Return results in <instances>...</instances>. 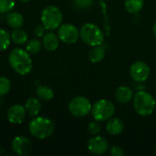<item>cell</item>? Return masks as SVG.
Here are the masks:
<instances>
[{"mask_svg": "<svg viewBox=\"0 0 156 156\" xmlns=\"http://www.w3.org/2000/svg\"><path fill=\"white\" fill-rule=\"evenodd\" d=\"M29 133L37 139L49 137L55 129L53 122L46 117H37L29 122Z\"/></svg>", "mask_w": 156, "mask_h": 156, "instance_id": "cell-4", "label": "cell"}, {"mask_svg": "<svg viewBox=\"0 0 156 156\" xmlns=\"http://www.w3.org/2000/svg\"><path fill=\"white\" fill-rule=\"evenodd\" d=\"M11 39L14 41L15 44L16 45H23L27 41L28 38V35L27 33L20 28H15L12 32H11Z\"/></svg>", "mask_w": 156, "mask_h": 156, "instance_id": "cell-20", "label": "cell"}, {"mask_svg": "<svg viewBox=\"0 0 156 156\" xmlns=\"http://www.w3.org/2000/svg\"><path fill=\"white\" fill-rule=\"evenodd\" d=\"M15 6V0H0V13L9 12Z\"/></svg>", "mask_w": 156, "mask_h": 156, "instance_id": "cell-25", "label": "cell"}, {"mask_svg": "<svg viewBox=\"0 0 156 156\" xmlns=\"http://www.w3.org/2000/svg\"><path fill=\"white\" fill-rule=\"evenodd\" d=\"M20 1H21V2H25V3H26V2H28V1H30V0H20Z\"/></svg>", "mask_w": 156, "mask_h": 156, "instance_id": "cell-31", "label": "cell"}, {"mask_svg": "<svg viewBox=\"0 0 156 156\" xmlns=\"http://www.w3.org/2000/svg\"><path fill=\"white\" fill-rule=\"evenodd\" d=\"M87 147L89 152H90L91 154L96 155H101L108 151L109 144L104 137L94 135L92 138L89 140L87 144Z\"/></svg>", "mask_w": 156, "mask_h": 156, "instance_id": "cell-10", "label": "cell"}, {"mask_svg": "<svg viewBox=\"0 0 156 156\" xmlns=\"http://www.w3.org/2000/svg\"><path fill=\"white\" fill-rule=\"evenodd\" d=\"M153 33H154V37H156V21L155 23L154 24V27H153Z\"/></svg>", "mask_w": 156, "mask_h": 156, "instance_id": "cell-30", "label": "cell"}, {"mask_svg": "<svg viewBox=\"0 0 156 156\" xmlns=\"http://www.w3.org/2000/svg\"><path fill=\"white\" fill-rule=\"evenodd\" d=\"M92 104L90 101L84 96H77L73 98L69 104V111L71 115L81 118L85 117L91 112Z\"/></svg>", "mask_w": 156, "mask_h": 156, "instance_id": "cell-7", "label": "cell"}, {"mask_svg": "<svg viewBox=\"0 0 156 156\" xmlns=\"http://www.w3.org/2000/svg\"><path fill=\"white\" fill-rule=\"evenodd\" d=\"M104 58H105V49L103 47H101V45L93 47L88 54V58L91 63H99Z\"/></svg>", "mask_w": 156, "mask_h": 156, "instance_id": "cell-16", "label": "cell"}, {"mask_svg": "<svg viewBox=\"0 0 156 156\" xmlns=\"http://www.w3.org/2000/svg\"><path fill=\"white\" fill-rule=\"evenodd\" d=\"M45 31H46V28L43 25H38L37 27H36L35 30H34V33L37 37H41L45 35Z\"/></svg>", "mask_w": 156, "mask_h": 156, "instance_id": "cell-29", "label": "cell"}, {"mask_svg": "<svg viewBox=\"0 0 156 156\" xmlns=\"http://www.w3.org/2000/svg\"><path fill=\"white\" fill-rule=\"evenodd\" d=\"M58 37L63 43L74 44L80 37V30L72 24H63L58 27Z\"/></svg>", "mask_w": 156, "mask_h": 156, "instance_id": "cell-9", "label": "cell"}, {"mask_svg": "<svg viewBox=\"0 0 156 156\" xmlns=\"http://www.w3.org/2000/svg\"><path fill=\"white\" fill-rule=\"evenodd\" d=\"M41 49V42L38 39H31L27 42L26 50L30 55H36Z\"/></svg>", "mask_w": 156, "mask_h": 156, "instance_id": "cell-23", "label": "cell"}, {"mask_svg": "<svg viewBox=\"0 0 156 156\" xmlns=\"http://www.w3.org/2000/svg\"><path fill=\"white\" fill-rule=\"evenodd\" d=\"M133 109L137 114L146 117L154 112L156 107V101L152 94L145 90L137 91L133 99Z\"/></svg>", "mask_w": 156, "mask_h": 156, "instance_id": "cell-2", "label": "cell"}, {"mask_svg": "<svg viewBox=\"0 0 156 156\" xmlns=\"http://www.w3.org/2000/svg\"><path fill=\"white\" fill-rule=\"evenodd\" d=\"M150 66L146 62L141 60L134 62L130 68L131 78L138 83H142L147 80L150 76Z\"/></svg>", "mask_w": 156, "mask_h": 156, "instance_id": "cell-8", "label": "cell"}, {"mask_svg": "<svg viewBox=\"0 0 156 156\" xmlns=\"http://www.w3.org/2000/svg\"><path fill=\"white\" fill-rule=\"evenodd\" d=\"M80 37L85 44L90 47L101 46L104 42V35L101 29L93 23H86L81 27Z\"/></svg>", "mask_w": 156, "mask_h": 156, "instance_id": "cell-3", "label": "cell"}, {"mask_svg": "<svg viewBox=\"0 0 156 156\" xmlns=\"http://www.w3.org/2000/svg\"><path fill=\"white\" fill-rule=\"evenodd\" d=\"M11 88L10 80L5 77H0V97L6 95Z\"/></svg>", "mask_w": 156, "mask_h": 156, "instance_id": "cell-24", "label": "cell"}, {"mask_svg": "<svg viewBox=\"0 0 156 156\" xmlns=\"http://www.w3.org/2000/svg\"><path fill=\"white\" fill-rule=\"evenodd\" d=\"M8 61L11 68L19 75L25 76L30 73L33 68L32 59L30 58V54L22 48H14L9 56Z\"/></svg>", "mask_w": 156, "mask_h": 156, "instance_id": "cell-1", "label": "cell"}, {"mask_svg": "<svg viewBox=\"0 0 156 156\" xmlns=\"http://www.w3.org/2000/svg\"><path fill=\"white\" fill-rule=\"evenodd\" d=\"M90 112L94 120L98 122H105L113 116L115 106L111 101L101 99L92 105Z\"/></svg>", "mask_w": 156, "mask_h": 156, "instance_id": "cell-6", "label": "cell"}, {"mask_svg": "<svg viewBox=\"0 0 156 156\" xmlns=\"http://www.w3.org/2000/svg\"><path fill=\"white\" fill-rule=\"evenodd\" d=\"M144 0H124V7L131 14L139 13L144 7Z\"/></svg>", "mask_w": 156, "mask_h": 156, "instance_id": "cell-19", "label": "cell"}, {"mask_svg": "<svg viewBox=\"0 0 156 156\" xmlns=\"http://www.w3.org/2000/svg\"><path fill=\"white\" fill-rule=\"evenodd\" d=\"M25 108L30 116H37L41 110V103L38 99L32 97L26 101Z\"/></svg>", "mask_w": 156, "mask_h": 156, "instance_id": "cell-17", "label": "cell"}, {"mask_svg": "<svg viewBox=\"0 0 156 156\" xmlns=\"http://www.w3.org/2000/svg\"><path fill=\"white\" fill-rule=\"evenodd\" d=\"M58 37L54 32H48L43 37V46L48 51H54L58 47Z\"/></svg>", "mask_w": 156, "mask_h": 156, "instance_id": "cell-15", "label": "cell"}, {"mask_svg": "<svg viewBox=\"0 0 156 156\" xmlns=\"http://www.w3.org/2000/svg\"><path fill=\"white\" fill-rule=\"evenodd\" d=\"M133 96H134L133 90L130 87H127V86L118 87L114 94L116 101L121 104H126L130 102L131 101H133Z\"/></svg>", "mask_w": 156, "mask_h": 156, "instance_id": "cell-13", "label": "cell"}, {"mask_svg": "<svg viewBox=\"0 0 156 156\" xmlns=\"http://www.w3.org/2000/svg\"><path fill=\"white\" fill-rule=\"evenodd\" d=\"M94 3V0H73L74 5L79 9H87L90 7Z\"/></svg>", "mask_w": 156, "mask_h": 156, "instance_id": "cell-27", "label": "cell"}, {"mask_svg": "<svg viewBox=\"0 0 156 156\" xmlns=\"http://www.w3.org/2000/svg\"><path fill=\"white\" fill-rule=\"evenodd\" d=\"M37 95L43 101H50L54 97V91L46 85H40L37 89Z\"/></svg>", "mask_w": 156, "mask_h": 156, "instance_id": "cell-21", "label": "cell"}, {"mask_svg": "<svg viewBox=\"0 0 156 156\" xmlns=\"http://www.w3.org/2000/svg\"><path fill=\"white\" fill-rule=\"evenodd\" d=\"M12 150L18 155H28L32 150L31 142L24 136H16L12 141Z\"/></svg>", "mask_w": 156, "mask_h": 156, "instance_id": "cell-11", "label": "cell"}, {"mask_svg": "<svg viewBox=\"0 0 156 156\" xmlns=\"http://www.w3.org/2000/svg\"><path fill=\"white\" fill-rule=\"evenodd\" d=\"M26 108L20 104L12 105L7 111V120L13 124H20L26 117Z\"/></svg>", "mask_w": 156, "mask_h": 156, "instance_id": "cell-12", "label": "cell"}, {"mask_svg": "<svg viewBox=\"0 0 156 156\" xmlns=\"http://www.w3.org/2000/svg\"><path fill=\"white\" fill-rule=\"evenodd\" d=\"M110 153L112 156H123L124 155V151L122 147L118 145H113L111 147Z\"/></svg>", "mask_w": 156, "mask_h": 156, "instance_id": "cell-28", "label": "cell"}, {"mask_svg": "<svg viewBox=\"0 0 156 156\" xmlns=\"http://www.w3.org/2000/svg\"><path fill=\"white\" fill-rule=\"evenodd\" d=\"M124 129V122L118 117H112L108 120L106 124V131L111 135L116 136L121 134Z\"/></svg>", "mask_w": 156, "mask_h": 156, "instance_id": "cell-14", "label": "cell"}, {"mask_svg": "<svg viewBox=\"0 0 156 156\" xmlns=\"http://www.w3.org/2000/svg\"><path fill=\"white\" fill-rule=\"evenodd\" d=\"M10 41L11 36L9 35V33L5 29L0 28V51L5 50L9 47Z\"/></svg>", "mask_w": 156, "mask_h": 156, "instance_id": "cell-22", "label": "cell"}, {"mask_svg": "<svg viewBox=\"0 0 156 156\" xmlns=\"http://www.w3.org/2000/svg\"><path fill=\"white\" fill-rule=\"evenodd\" d=\"M100 122L98 121H92L89 123V126H88V131L90 132V134L92 135H98L100 133H101V124L99 123Z\"/></svg>", "mask_w": 156, "mask_h": 156, "instance_id": "cell-26", "label": "cell"}, {"mask_svg": "<svg viewBox=\"0 0 156 156\" xmlns=\"http://www.w3.org/2000/svg\"><path fill=\"white\" fill-rule=\"evenodd\" d=\"M6 22L8 26L12 28H20L23 26L24 23V18L23 16L16 11L10 12L7 16H6Z\"/></svg>", "mask_w": 156, "mask_h": 156, "instance_id": "cell-18", "label": "cell"}, {"mask_svg": "<svg viewBox=\"0 0 156 156\" xmlns=\"http://www.w3.org/2000/svg\"><path fill=\"white\" fill-rule=\"evenodd\" d=\"M63 15L60 9L55 5H48L45 7L41 13L42 25L48 30H55L58 28L62 23Z\"/></svg>", "mask_w": 156, "mask_h": 156, "instance_id": "cell-5", "label": "cell"}]
</instances>
